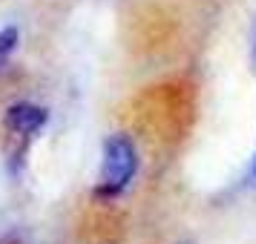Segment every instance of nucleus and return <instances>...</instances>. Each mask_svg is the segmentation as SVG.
<instances>
[{"label":"nucleus","mask_w":256,"mask_h":244,"mask_svg":"<svg viewBox=\"0 0 256 244\" xmlns=\"http://www.w3.org/2000/svg\"><path fill=\"white\" fill-rule=\"evenodd\" d=\"M138 173V150H136V141L116 132L104 141V155H101V175H98V184H95V198H104L112 201L118 198Z\"/></svg>","instance_id":"1"},{"label":"nucleus","mask_w":256,"mask_h":244,"mask_svg":"<svg viewBox=\"0 0 256 244\" xmlns=\"http://www.w3.org/2000/svg\"><path fill=\"white\" fill-rule=\"evenodd\" d=\"M46 121H49L46 109L38 106V104H29V101L12 104L6 109V118H3L9 135H12V138H20V141H32L40 129L46 127Z\"/></svg>","instance_id":"2"},{"label":"nucleus","mask_w":256,"mask_h":244,"mask_svg":"<svg viewBox=\"0 0 256 244\" xmlns=\"http://www.w3.org/2000/svg\"><path fill=\"white\" fill-rule=\"evenodd\" d=\"M18 46H20V29L18 26L0 29V72L9 69V58L18 52Z\"/></svg>","instance_id":"3"},{"label":"nucleus","mask_w":256,"mask_h":244,"mask_svg":"<svg viewBox=\"0 0 256 244\" xmlns=\"http://www.w3.org/2000/svg\"><path fill=\"white\" fill-rule=\"evenodd\" d=\"M254 60H256V37H254Z\"/></svg>","instance_id":"4"},{"label":"nucleus","mask_w":256,"mask_h":244,"mask_svg":"<svg viewBox=\"0 0 256 244\" xmlns=\"http://www.w3.org/2000/svg\"><path fill=\"white\" fill-rule=\"evenodd\" d=\"M254 178H256V158H254Z\"/></svg>","instance_id":"5"}]
</instances>
